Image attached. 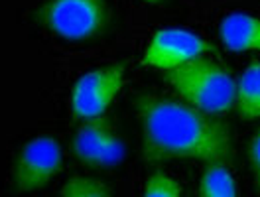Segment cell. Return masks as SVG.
Wrapping results in <instances>:
<instances>
[{
  "label": "cell",
  "mask_w": 260,
  "mask_h": 197,
  "mask_svg": "<svg viewBox=\"0 0 260 197\" xmlns=\"http://www.w3.org/2000/svg\"><path fill=\"white\" fill-rule=\"evenodd\" d=\"M136 113L142 126V152L150 162L203 160L225 162L231 156V130L213 115L162 95H140Z\"/></svg>",
  "instance_id": "obj_1"
},
{
  "label": "cell",
  "mask_w": 260,
  "mask_h": 197,
  "mask_svg": "<svg viewBox=\"0 0 260 197\" xmlns=\"http://www.w3.org/2000/svg\"><path fill=\"white\" fill-rule=\"evenodd\" d=\"M166 79L187 105L207 115H223L233 109L237 101V81L225 67L209 59L197 57L185 65L170 69Z\"/></svg>",
  "instance_id": "obj_2"
},
{
  "label": "cell",
  "mask_w": 260,
  "mask_h": 197,
  "mask_svg": "<svg viewBox=\"0 0 260 197\" xmlns=\"http://www.w3.org/2000/svg\"><path fill=\"white\" fill-rule=\"evenodd\" d=\"M36 20L67 42H89L107 30L111 10L107 0H46Z\"/></svg>",
  "instance_id": "obj_3"
},
{
  "label": "cell",
  "mask_w": 260,
  "mask_h": 197,
  "mask_svg": "<svg viewBox=\"0 0 260 197\" xmlns=\"http://www.w3.org/2000/svg\"><path fill=\"white\" fill-rule=\"evenodd\" d=\"M61 170V146L53 136H38L26 142L12 164V183L20 193L46 187Z\"/></svg>",
  "instance_id": "obj_4"
},
{
  "label": "cell",
  "mask_w": 260,
  "mask_h": 197,
  "mask_svg": "<svg viewBox=\"0 0 260 197\" xmlns=\"http://www.w3.org/2000/svg\"><path fill=\"white\" fill-rule=\"evenodd\" d=\"M124 83V65L113 63L87 71L71 91V111L79 120L101 118Z\"/></svg>",
  "instance_id": "obj_5"
},
{
  "label": "cell",
  "mask_w": 260,
  "mask_h": 197,
  "mask_svg": "<svg viewBox=\"0 0 260 197\" xmlns=\"http://www.w3.org/2000/svg\"><path fill=\"white\" fill-rule=\"evenodd\" d=\"M207 49L209 44L203 42L197 34L181 28H164L152 36L142 63L170 71L201 57Z\"/></svg>",
  "instance_id": "obj_6"
},
{
  "label": "cell",
  "mask_w": 260,
  "mask_h": 197,
  "mask_svg": "<svg viewBox=\"0 0 260 197\" xmlns=\"http://www.w3.org/2000/svg\"><path fill=\"white\" fill-rule=\"evenodd\" d=\"M219 36L231 51H260V18L233 12L221 20Z\"/></svg>",
  "instance_id": "obj_7"
},
{
  "label": "cell",
  "mask_w": 260,
  "mask_h": 197,
  "mask_svg": "<svg viewBox=\"0 0 260 197\" xmlns=\"http://www.w3.org/2000/svg\"><path fill=\"white\" fill-rule=\"evenodd\" d=\"M114 126L107 120V118H93V120H87V124H83L81 128L77 130L75 138H73V152L77 156V160L81 164L93 168L95 160H97V154L107 134L113 130Z\"/></svg>",
  "instance_id": "obj_8"
},
{
  "label": "cell",
  "mask_w": 260,
  "mask_h": 197,
  "mask_svg": "<svg viewBox=\"0 0 260 197\" xmlns=\"http://www.w3.org/2000/svg\"><path fill=\"white\" fill-rule=\"evenodd\" d=\"M237 109L239 115L252 120L260 118V63H250L237 81Z\"/></svg>",
  "instance_id": "obj_9"
},
{
  "label": "cell",
  "mask_w": 260,
  "mask_h": 197,
  "mask_svg": "<svg viewBox=\"0 0 260 197\" xmlns=\"http://www.w3.org/2000/svg\"><path fill=\"white\" fill-rule=\"evenodd\" d=\"M201 197H239L237 185L223 162H211L205 168L201 183H199Z\"/></svg>",
  "instance_id": "obj_10"
},
{
  "label": "cell",
  "mask_w": 260,
  "mask_h": 197,
  "mask_svg": "<svg viewBox=\"0 0 260 197\" xmlns=\"http://www.w3.org/2000/svg\"><path fill=\"white\" fill-rule=\"evenodd\" d=\"M61 197H111V189L101 180L73 176L63 185Z\"/></svg>",
  "instance_id": "obj_11"
},
{
  "label": "cell",
  "mask_w": 260,
  "mask_h": 197,
  "mask_svg": "<svg viewBox=\"0 0 260 197\" xmlns=\"http://www.w3.org/2000/svg\"><path fill=\"white\" fill-rule=\"evenodd\" d=\"M122 158H124V142H122V138L113 128V130L107 134L103 146L99 150L97 160H95L93 168H101V170L114 168V166H118L122 162Z\"/></svg>",
  "instance_id": "obj_12"
},
{
  "label": "cell",
  "mask_w": 260,
  "mask_h": 197,
  "mask_svg": "<svg viewBox=\"0 0 260 197\" xmlns=\"http://www.w3.org/2000/svg\"><path fill=\"white\" fill-rule=\"evenodd\" d=\"M142 197H181V185L164 172H156L148 178Z\"/></svg>",
  "instance_id": "obj_13"
},
{
  "label": "cell",
  "mask_w": 260,
  "mask_h": 197,
  "mask_svg": "<svg viewBox=\"0 0 260 197\" xmlns=\"http://www.w3.org/2000/svg\"><path fill=\"white\" fill-rule=\"evenodd\" d=\"M248 162H250V170L254 176V183L260 191V130L250 138L248 144Z\"/></svg>",
  "instance_id": "obj_14"
},
{
  "label": "cell",
  "mask_w": 260,
  "mask_h": 197,
  "mask_svg": "<svg viewBox=\"0 0 260 197\" xmlns=\"http://www.w3.org/2000/svg\"><path fill=\"white\" fill-rule=\"evenodd\" d=\"M142 2H146V4H152V6H156V4H162L164 0H142Z\"/></svg>",
  "instance_id": "obj_15"
}]
</instances>
